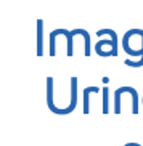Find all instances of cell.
<instances>
[{
    "mask_svg": "<svg viewBox=\"0 0 143 146\" xmlns=\"http://www.w3.org/2000/svg\"><path fill=\"white\" fill-rule=\"evenodd\" d=\"M52 34L53 35H65L66 37V40H68V56H72V37L74 35L71 34V31H66V29H55V31H52Z\"/></svg>",
    "mask_w": 143,
    "mask_h": 146,
    "instance_id": "cell-4",
    "label": "cell"
},
{
    "mask_svg": "<svg viewBox=\"0 0 143 146\" xmlns=\"http://www.w3.org/2000/svg\"><path fill=\"white\" fill-rule=\"evenodd\" d=\"M90 93H100V88L98 87H87V88H84V114L90 112V101H88Z\"/></svg>",
    "mask_w": 143,
    "mask_h": 146,
    "instance_id": "cell-6",
    "label": "cell"
},
{
    "mask_svg": "<svg viewBox=\"0 0 143 146\" xmlns=\"http://www.w3.org/2000/svg\"><path fill=\"white\" fill-rule=\"evenodd\" d=\"M101 96H103V106H101V112L103 114H108L109 112V88L108 87H103L101 88Z\"/></svg>",
    "mask_w": 143,
    "mask_h": 146,
    "instance_id": "cell-7",
    "label": "cell"
},
{
    "mask_svg": "<svg viewBox=\"0 0 143 146\" xmlns=\"http://www.w3.org/2000/svg\"><path fill=\"white\" fill-rule=\"evenodd\" d=\"M122 93H130V96H132V114H138V92L134 87H121V88L114 90V95L121 96Z\"/></svg>",
    "mask_w": 143,
    "mask_h": 146,
    "instance_id": "cell-2",
    "label": "cell"
},
{
    "mask_svg": "<svg viewBox=\"0 0 143 146\" xmlns=\"http://www.w3.org/2000/svg\"><path fill=\"white\" fill-rule=\"evenodd\" d=\"M43 55V21L37 19V56Z\"/></svg>",
    "mask_w": 143,
    "mask_h": 146,
    "instance_id": "cell-5",
    "label": "cell"
},
{
    "mask_svg": "<svg viewBox=\"0 0 143 146\" xmlns=\"http://www.w3.org/2000/svg\"><path fill=\"white\" fill-rule=\"evenodd\" d=\"M71 34H72V35H82L84 40H85L84 55H85V56H90V53H92V43H90V35H88V32H87L85 29H74V31H71Z\"/></svg>",
    "mask_w": 143,
    "mask_h": 146,
    "instance_id": "cell-3",
    "label": "cell"
},
{
    "mask_svg": "<svg viewBox=\"0 0 143 146\" xmlns=\"http://www.w3.org/2000/svg\"><path fill=\"white\" fill-rule=\"evenodd\" d=\"M98 37L109 35V40H100L95 45V53L98 56H117V35L113 29H100L96 32Z\"/></svg>",
    "mask_w": 143,
    "mask_h": 146,
    "instance_id": "cell-1",
    "label": "cell"
},
{
    "mask_svg": "<svg viewBox=\"0 0 143 146\" xmlns=\"http://www.w3.org/2000/svg\"><path fill=\"white\" fill-rule=\"evenodd\" d=\"M124 64H126V66H130V68H140V66H143V58H140V60H137V61L126 60V61H124Z\"/></svg>",
    "mask_w": 143,
    "mask_h": 146,
    "instance_id": "cell-8",
    "label": "cell"
},
{
    "mask_svg": "<svg viewBox=\"0 0 143 146\" xmlns=\"http://www.w3.org/2000/svg\"><path fill=\"white\" fill-rule=\"evenodd\" d=\"M134 145H135V143H126L124 146H134Z\"/></svg>",
    "mask_w": 143,
    "mask_h": 146,
    "instance_id": "cell-9",
    "label": "cell"
},
{
    "mask_svg": "<svg viewBox=\"0 0 143 146\" xmlns=\"http://www.w3.org/2000/svg\"><path fill=\"white\" fill-rule=\"evenodd\" d=\"M142 101H143V96H142Z\"/></svg>",
    "mask_w": 143,
    "mask_h": 146,
    "instance_id": "cell-10",
    "label": "cell"
}]
</instances>
